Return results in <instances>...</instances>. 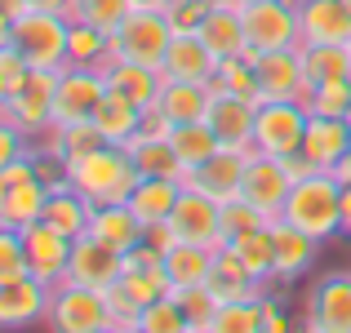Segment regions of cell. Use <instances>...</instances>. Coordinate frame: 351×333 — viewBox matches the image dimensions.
Segmentation results:
<instances>
[{
    "label": "cell",
    "mask_w": 351,
    "mask_h": 333,
    "mask_svg": "<svg viewBox=\"0 0 351 333\" xmlns=\"http://www.w3.org/2000/svg\"><path fill=\"white\" fill-rule=\"evenodd\" d=\"M169 0H134V9H165Z\"/></svg>",
    "instance_id": "57"
},
{
    "label": "cell",
    "mask_w": 351,
    "mask_h": 333,
    "mask_svg": "<svg viewBox=\"0 0 351 333\" xmlns=\"http://www.w3.org/2000/svg\"><path fill=\"white\" fill-rule=\"evenodd\" d=\"M173 45V27L165 9H129V18L112 32V49L125 62H143V67H165V53Z\"/></svg>",
    "instance_id": "4"
},
{
    "label": "cell",
    "mask_w": 351,
    "mask_h": 333,
    "mask_svg": "<svg viewBox=\"0 0 351 333\" xmlns=\"http://www.w3.org/2000/svg\"><path fill=\"white\" fill-rule=\"evenodd\" d=\"M334 173H338V182H343V187H347V182H351V151H347L343 160L334 164Z\"/></svg>",
    "instance_id": "56"
},
{
    "label": "cell",
    "mask_w": 351,
    "mask_h": 333,
    "mask_svg": "<svg viewBox=\"0 0 351 333\" xmlns=\"http://www.w3.org/2000/svg\"><path fill=\"white\" fill-rule=\"evenodd\" d=\"M347 120H351V111H347Z\"/></svg>",
    "instance_id": "59"
},
{
    "label": "cell",
    "mask_w": 351,
    "mask_h": 333,
    "mask_svg": "<svg viewBox=\"0 0 351 333\" xmlns=\"http://www.w3.org/2000/svg\"><path fill=\"white\" fill-rule=\"evenodd\" d=\"M53 94H58V71L36 67L32 76H27V85L18 89L14 98L0 103V116L14 120L27 138H40V134L53 129Z\"/></svg>",
    "instance_id": "8"
},
{
    "label": "cell",
    "mask_w": 351,
    "mask_h": 333,
    "mask_svg": "<svg viewBox=\"0 0 351 333\" xmlns=\"http://www.w3.org/2000/svg\"><path fill=\"white\" fill-rule=\"evenodd\" d=\"M240 5H249V0H240Z\"/></svg>",
    "instance_id": "58"
},
{
    "label": "cell",
    "mask_w": 351,
    "mask_h": 333,
    "mask_svg": "<svg viewBox=\"0 0 351 333\" xmlns=\"http://www.w3.org/2000/svg\"><path fill=\"white\" fill-rule=\"evenodd\" d=\"M343 236H351V182L343 187Z\"/></svg>",
    "instance_id": "55"
},
{
    "label": "cell",
    "mask_w": 351,
    "mask_h": 333,
    "mask_svg": "<svg viewBox=\"0 0 351 333\" xmlns=\"http://www.w3.org/2000/svg\"><path fill=\"white\" fill-rule=\"evenodd\" d=\"M129 156H134L143 178H173L187 182V164L178 160V151L169 147V138H129Z\"/></svg>",
    "instance_id": "31"
},
{
    "label": "cell",
    "mask_w": 351,
    "mask_h": 333,
    "mask_svg": "<svg viewBox=\"0 0 351 333\" xmlns=\"http://www.w3.org/2000/svg\"><path fill=\"white\" fill-rule=\"evenodd\" d=\"M45 205H49V187L40 178L18 182V187H0V227L27 231L32 222L45 218Z\"/></svg>",
    "instance_id": "28"
},
{
    "label": "cell",
    "mask_w": 351,
    "mask_h": 333,
    "mask_svg": "<svg viewBox=\"0 0 351 333\" xmlns=\"http://www.w3.org/2000/svg\"><path fill=\"white\" fill-rule=\"evenodd\" d=\"M125 275V254L112 245H103L98 236H76L71 240V262H67V280L71 284H89V289H112Z\"/></svg>",
    "instance_id": "13"
},
{
    "label": "cell",
    "mask_w": 351,
    "mask_h": 333,
    "mask_svg": "<svg viewBox=\"0 0 351 333\" xmlns=\"http://www.w3.org/2000/svg\"><path fill=\"white\" fill-rule=\"evenodd\" d=\"M107 98V76L89 67H62L58 71V94H53V125H76L94 120L98 103Z\"/></svg>",
    "instance_id": "12"
},
{
    "label": "cell",
    "mask_w": 351,
    "mask_h": 333,
    "mask_svg": "<svg viewBox=\"0 0 351 333\" xmlns=\"http://www.w3.org/2000/svg\"><path fill=\"white\" fill-rule=\"evenodd\" d=\"M302 329L311 333H351V271H329L311 280Z\"/></svg>",
    "instance_id": "10"
},
{
    "label": "cell",
    "mask_w": 351,
    "mask_h": 333,
    "mask_svg": "<svg viewBox=\"0 0 351 333\" xmlns=\"http://www.w3.org/2000/svg\"><path fill=\"white\" fill-rule=\"evenodd\" d=\"M169 134H173V120L165 116L160 107H147L143 111V125H138L134 138H169Z\"/></svg>",
    "instance_id": "51"
},
{
    "label": "cell",
    "mask_w": 351,
    "mask_h": 333,
    "mask_svg": "<svg viewBox=\"0 0 351 333\" xmlns=\"http://www.w3.org/2000/svg\"><path fill=\"white\" fill-rule=\"evenodd\" d=\"M45 325L53 333H112V311H107L103 289H89V284H53V298H49V316Z\"/></svg>",
    "instance_id": "5"
},
{
    "label": "cell",
    "mask_w": 351,
    "mask_h": 333,
    "mask_svg": "<svg viewBox=\"0 0 351 333\" xmlns=\"http://www.w3.org/2000/svg\"><path fill=\"white\" fill-rule=\"evenodd\" d=\"M307 111L311 116H347L351 111V80H334L307 94Z\"/></svg>",
    "instance_id": "47"
},
{
    "label": "cell",
    "mask_w": 351,
    "mask_h": 333,
    "mask_svg": "<svg viewBox=\"0 0 351 333\" xmlns=\"http://www.w3.org/2000/svg\"><path fill=\"white\" fill-rule=\"evenodd\" d=\"M169 227L178 240H196V245H209V249H223L227 245V231H223V205L214 196H205L200 187L182 182L178 191V205L169 214Z\"/></svg>",
    "instance_id": "9"
},
{
    "label": "cell",
    "mask_w": 351,
    "mask_h": 333,
    "mask_svg": "<svg viewBox=\"0 0 351 333\" xmlns=\"http://www.w3.org/2000/svg\"><path fill=\"white\" fill-rule=\"evenodd\" d=\"M209 85L223 89V94H240V98H249V103H263L258 62L245 58V53H236V58H218V71H214V80H209Z\"/></svg>",
    "instance_id": "39"
},
{
    "label": "cell",
    "mask_w": 351,
    "mask_h": 333,
    "mask_svg": "<svg viewBox=\"0 0 351 333\" xmlns=\"http://www.w3.org/2000/svg\"><path fill=\"white\" fill-rule=\"evenodd\" d=\"M227 249L258 275L263 284H276V222H263V227L245 231V236H232Z\"/></svg>",
    "instance_id": "30"
},
{
    "label": "cell",
    "mask_w": 351,
    "mask_h": 333,
    "mask_svg": "<svg viewBox=\"0 0 351 333\" xmlns=\"http://www.w3.org/2000/svg\"><path fill=\"white\" fill-rule=\"evenodd\" d=\"M178 191H182V182H173V178H143L134 187V196H129V209L152 231V227H160V222H169L173 205H178Z\"/></svg>",
    "instance_id": "33"
},
{
    "label": "cell",
    "mask_w": 351,
    "mask_h": 333,
    "mask_svg": "<svg viewBox=\"0 0 351 333\" xmlns=\"http://www.w3.org/2000/svg\"><path fill=\"white\" fill-rule=\"evenodd\" d=\"M209 289L218 293V302H254V298H267L271 284H263L245 262L232 254V249H218L214 258V271H209Z\"/></svg>",
    "instance_id": "22"
},
{
    "label": "cell",
    "mask_w": 351,
    "mask_h": 333,
    "mask_svg": "<svg viewBox=\"0 0 351 333\" xmlns=\"http://www.w3.org/2000/svg\"><path fill=\"white\" fill-rule=\"evenodd\" d=\"M311 111L307 103H289V98H263L254 116V147L267 156H293L302 151V134H307Z\"/></svg>",
    "instance_id": "6"
},
{
    "label": "cell",
    "mask_w": 351,
    "mask_h": 333,
    "mask_svg": "<svg viewBox=\"0 0 351 333\" xmlns=\"http://www.w3.org/2000/svg\"><path fill=\"white\" fill-rule=\"evenodd\" d=\"M209 98H214V89H209L205 80H165L156 107H160L173 125H187V120H205Z\"/></svg>",
    "instance_id": "32"
},
{
    "label": "cell",
    "mask_w": 351,
    "mask_h": 333,
    "mask_svg": "<svg viewBox=\"0 0 351 333\" xmlns=\"http://www.w3.org/2000/svg\"><path fill=\"white\" fill-rule=\"evenodd\" d=\"M129 9H134V0H71V18L94 23V27H103V32H116L129 18Z\"/></svg>",
    "instance_id": "42"
},
{
    "label": "cell",
    "mask_w": 351,
    "mask_h": 333,
    "mask_svg": "<svg viewBox=\"0 0 351 333\" xmlns=\"http://www.w3.org/2000/svg\"><path fill=\"white\" fill-rule=\"evenodd\" d=\"M214 71H218V53L200 36H173L169 53H165V67H160L165 80H205L209 85Z\"/></svg>",
    "instance_id": "23"
},
{
    "label": "cell",
    "mask_w": 351,
    "mask_h": 333,
    "mask_svg": "<svg viewBox=\"0 0 351 333\" xmlns=\"http://www.w3.org/2000/svg\"><path fill=\"white\" fill-rule=\"evenodd\" d=\"M258 85L263 98H289V103H307V67H302V45L293 49H267L258 58Z\"/></svg>",
    "instance_id": "17"
},
{
    "label": "cell",
    "mask_w": 351,
    "mask_h": 333,
    "mask_svg": "<svg viewBox=\"0 0 351 333\" xmlns=\"http://www.w3.org/2000/svg\"><path fill=\"white\" fill-rule=\"evenodd\" d=\"M89 236H98L103 245H112V249H120V254H129L134 245H143V240H147V227H143V218H138L129 205H94Z\"/></svg>",
    "instance_id": "25"
},
{
    "label": "cell",
    "mask_w": 351,
    "mask_h": 333,
    "mask_svg": "<svg viewBox=\"0 0 351 333\" xmlns=\"http://www.w3.org/2000/svg\"><path fill=\"white\" fill-rule=\"evenodd\" d=\"M289 191H293V178H289V169H285L280 156H267V151H254V156H249L245 187H240V196H245L249 205L263 209L271 222H280Z\"/></svg>",
    "instance_id": "11"
},
{
    "label": "cell",
    "mask_w": 351,
    "mask_h": 333,
    "mask_svg": "<svg viewBox=\"0 0 351 333\" xmlns=\"http://www.w3.org/2000/svg\"><path fill=\"white\" fill-rule=\"evenodd\" d=\"M214 5L218 0H169V5H165V18H169L173 36H200V27L214 14Z\"/></svg>",
    "instance_id": "43"
},
{
    "label": "cell",
    "mask_w": 351,
    "mask_h": 333,
    "mask_svg": "<svg viewBox=\"0 0 351 333\" xmlns=\"http://www.w3.org/2000/svg\"><path fill=\"white\" fill-rule=\"evenodd\" d=\"M138 333H191V329H187V316H182L178 298L165 293V298H156V302L143 307V316H138Z\"/></svg>",
    "instance_id": "41"
},
{
    "label": "cell",
    "mask_w": 351,
    "mask_h": 333,
    "mask_svg": "<svg viewBox=\"0 0 351 333\" xmlns=\"http://www.w3.org/2000/svg\"><path fill=\"white\" fill-rule=\"evenodd\" d=\"M254 116H258V103H249V98H240V94H223V89H214L209 111H205L209 129L218 134L223 147H254Z\"/></svg>",
    "instance_id": "18"
},
{
    "label": "cell",
    "mask_w": 351,
    "mask_h": 333,
    "mask_svg": "<svg viewBox=\"0 0 351 333\" xmlns=\"http://www.w3.org/2000/svg\"><path fill=\"white\" fill-rule=\"evenodd\" d=\"M302 151L311 156L316 169H334L351 151V120L347 116H311L302 134Z\"/></svg>",
    "instance_id": "20"
},
{
    "label": "cell",
    "mask_w": 351,
    "mask_h": 333,
    "mask_svg": "<svg viewBox=\"0 0 351 333\" xmlns=\"http://www.w3.org/2000/svg\"><path fill=\"white\" fill-rule=\"evenodd\" d=\"M218 249L196 245V240H178L173 249H165V271H169L173 289H191V284H209Z\"/></svg>",
    "instance_id": "26"
},
{
    "label": "cell",
    "mask_w": 351,
    "mask_h": 333,
    "mask_svg": "<svg viewBox=\"0 0 351 333\" xmlns=\"http://www.w3.org/2000/svg\"><path fill=\"white\" fill-rule=\"evenodd\" d=\"M45 222H49V227H58L62 236L76 240V236H85L89 222H94V200H89L85 191H76V187H58V191H49Z\"/></svg>",
    "instance_id": "34"
},
{
    "label": "cell",
    "mask_w": 351,
    "mask_h": 333,
    "mask_svg": "<svg viewBox=\"0 0 351 333\" xmlns=\"http://www.w3.org/2000/svg\"><path fill=\"white\" fill-rule=\"evenodd\" d=\"M302 45H351L347 0H298Z\"/></svg>",
    "instance_id": "19"
},
{
    "label": "cell",
    "mask_w": 351,
    "mask_h": 333,
    "mask_svg": "<svg viewBox=\"0 0 351 333\" xmlns=\"http://www.w3.org/2000/svg\"><path fill=\"white\" fill-rule=\"evenodd\" d=\"M107 76V89H116V94L134 98L138 107H156L160 103V89H165V76L156 67H143V62H125L116 58L112 67L103 71Z\"/></svg>",
    "instance_id": "29"
},
{
    "label": "cell",
    "mask_w": 351,
    "mask_h": 333,
    "mask_svg": "<svg viewBox=\"0 0 351 333\" xmlns=\"http://www.w3.org/2000/svg\"><path fill=\"white\" fill-rule=\"evenodd\" d=\"M53 284L36 280L32 271L18 280H0V329H32L49 316Z\"/></svg>",
    "instance_id": "14"
},
{
    "label": "cell",
    "mask_w": 351,
    "mask_h": 333,
    "mask_svg": "<svg viewBox=\"0 0 351 333\" xmlns=\"http://www.w3.org/2000/svg\"><path fill=\"white\" fill-rule=\"evenodd\" d=\"M169 147L178 151V160L187 164V173H191V169H200L223 143H218V134L209 129V120H187V125H173Z\"/></svg>",
    "instance_id": "38"
},
{
    "label": "cell",
    "mask_w": 351,
    "mask_h": 333,
    "mask_svg": "<svg viewBox=\"0 0 351 333\" xmlns=\"http://www.w3.org/2000/svg\"><path fill=\"white\" fill-rule=\"evenodd\" d=\"M27 240V271L36 275V280L45 284H62L67 280V262H71V236H62L58 227H49V222H32V227L23 231Z\"/></svg>",
    "instance_id": "16"
},
{
    "label": "cell",
    "mask_w": 351,
    "mask_h": 333,
    "mask_svg": "<svg viewBox=\"0 0 351 333\" xmlns=\"http://www.w3.org/2000/svg\"><path fill=\"white\" fill-rule=\"evenodd\" d=\"M27 9H32L27 0H0V23H18Z\"/></svg>",
    "instance_id": "53"
},
{
    "label": "cell",
    "mask_w": 351,
    "mask_h": 333,
    "mask_svg": "<svg viewBox=\"0 0 351 333\" xmlns=\"http://www.w3.org/2000/svg\"><path fill=\"white\" fill-rule=\"evenodd\" d=\"M173 298H178V307H182V316H187V329H191V333H214V325H218V311H223V302H218V293L209 289V284L173 289Z\"/></svg>",
    "instance_id": "40"
},
{
    "label": "cell",
    "mask_w": 351,
    "mask_h": 333,
    "mask_svg": "<svg viewBox=\"0 0 351 333\" xmlns=\"http://www.w3.org/2000/svg\"><path fill=\"white\" fill-rule=\"evenodd\" d=\"M32 9H49V14H71V0H27Z\"/></svg>",
    "instance_id": "54"
},
{
    "label": "cell",
    "mask_w": 351,
    "mask_h": 333,
    "mask_svg": "<svg viewBox=\"0 0 351 333\" xmlns=\"http://www.w3.org/2000/svg\"><path fill=\"white\" fill-rule=\"evenodd\" d=\"M285 222L302 227L307 236L329 240L334 231H343V182L334 169H316L307 178L293 182L289 200H285Z\"/></svg>",
    "instance_id": "2"
},
{
    "label": "cell",
    "mask_w": 351,
    "mask_h": 333,
    "mask_svg": "<svg viewBox=\"0 0 351 333\" xmlns=\"http://www.w3.org/2000/svg\"><path fill=\"white\" fill-rule=\"evenodd\" d=\"M249 156H254V147H218L200 169L187 173V182H191V187H200L205 196H214L218 205H223V200H236L240 187H245Z\"/></svg>",
    "instance_id": "15"
},
{
    "label": "cell",
    "mask_w": 351,
    "mask_h": 333,
    "mask_svg": "<svg viewBox=\"0 0 351 333\" xmlns=\"http://www.w3.org/2000/svg\"><path fill=\"white\" fill-rule=\"evenodd\" d=\"M143 111H147V107H138L134 98L107 89V98H103V103H98V111H94V125L103 129L107 143H120V147H125L129 138L138 134V125H143Z\"/></svg>",
    "instance_id": "35"
},
{
    "label": "cell",
    "mask_w": 351,
    "mask_h": 333,
    "mask_svg": "<svg viewBox=\"0 0 351 333\" xmlns=\"http://www.w3.org/2000/svg\"><path fill=\"white\" fill-rule=\"evenodd\" d=\"M289 329V311L280 307V298H263V333H285Z\"/></svg>",
    "instance_id": "52"
},
{
    "label": "cell",
    "mask_w": 351,
    "mask_h": 333,
    "mask_svg": "<svg viewBox=\"0 0 351 333\" xmlns=\"http://www.w3.org/2000/svg\"><path fill=\"white\" fill-rule=\"evenodd\" d=\"M116 62L112 49V32L94 23H80L71 18V36H67V67H89V71H107Z\"/></svg>",
    "instance_id": "27"
},
{
    "label": "cell",
    "mask_w": 351,
    "mask_h": 333,
    "mask_svg": "<svg viewBox=\"0 0 351 333\" xmlns=\"http://www.w3.org/2000/svg\"><path fill=\"white\" fill-rule=\"evenodd\" d=\"M67 36L71 14H49V9H27L18 23H0V45H18L27 62L45 71L67 67Z\"/></svg>",
    "instance_id": "3"
},
{
    "label": "cell",
    "mask_w": 351,
    "mask_h": 333,
    "mask_svg": "<svg viewBox=\"0 0 351 333\" xmlns=\"http://www.w3.org/2000/svg\"><path fill=\"white\" fill-rule=\"evenodd\" d=\"M200 40H205L218 58L245 53V45H249V36H245V5H240V0H218L214 14L205 18V27H200Z\"/></svg>",
    "instance_id": "24"
},
{
    "label": "cell",
    "mask_w": 351,
    "mask_h": 333,
    "mask_svg": "<svg viewBox=\"0 0 351 333\" xmlns=\"http://www.w3.org/2000/svg\"><path fill=\"white\" fill-rule=\"evenodd\" d=\"M107 298V311H112V325L120 333H138V316H143V302H138V293L129 289L125 280H116L112 289H103Z\"/></svg>",
    "instance_id": "45"
},
{
    "label": "cell",
    "mask_w": 351,
    "mask_h": 333,
    "mask_svg": "<svg viewBox=\"0 0 351 333\" xmlns=\"http://www.w3.org/2000/svg\"><path fill=\"white\" fill-rule=\"evenodd\" d=\"M214 333H263V298H254V302H223Z\"/></svg>",
    "instance_id": "44"
},
{
    "label": "cell",
    "mask_w": 351,
    "mask_h": 333,
    "mask_svg": "<svg viewBox=\"0 0 351 333\" xmlns=\"http://www.w3.org/2000/svg\"><path fill=\"white\" fill-rule=\"evenodd\" d=\"M27 275V240L18 227H0V280Z\"/></svg>",
    "instance_id": "48"
},
{
    "label": "cell",
    "mask_w": 351,
    "mask_h": 333,
    "mask_svg": "<svg viewBox=\"0 0 351 333\" xmlns=\"http://www.w3.org/2000/svg\"><path fill=\"white\" fill-rule=\"evenodd\" d=\"M32 62H27V53L18 49V45H0V103L5 98H14L18 89L27 85V76H32Z\"/></svg>",
    "instance_id": "46"
},
{
    "label": "cell",
    "mask_w": 351,
    "mask_h": 333,
    "mask_svg": "<svg viewBox=\"0 0 351 333\" xmlns=\"http://www.w3.org/2000/svg\"><path fill=\"white\" fill-rule=\"evenodd\" d=\"M71 182H76V191H85L94 205H129L134 187L143 182V173H138L129 147L103 143L98 151L80 156V160L71 164Z\"/></svg>",
    "instance_id": "1"
},
{
    "label": "cell",
    "mask_w": 351,
    "mask_h": 333,
    "mask_svg": "<svg viewBox=\"0 0 351 333\" xmlns=\"http://www.w3.org/2000/svg\"><path fill=\"white\" fill-rule=\"evenodd\" d=\"M245 49H293L302 45V18L298 0H249L245 5Z\"/></svg>",
    "instance_id": "7"
},
{
    "label": "cell",
    "mask_w": 351,
    "mask_h": 333,
    "mask_svg": "<svg viewBox=\"0 0 351 333\" xmlns=\"http://www.w3.org/2000/svg\"><path fill=\"white\" fill-rule=\"evenodd\" d=\"M320 254V240L307 236L302 227H293V222H276V284H289L298 280V275L311 271V262H316Z\"/></svg>",
    "instance_id": "21"
},
{
    "label": "cell",
    "mask_w": 351,
    "mask_h": 333,
    "mask_svg": "<svg viewBox=\"0 0 351 333\" xmlns=\"http://www.w3.org/2000/svg\"><path fill=\"white\" fill-rule=\"evenodd\" d=\"M32 178H40L32 151L18 156V160H5V164H0V187H18V182H32Z\"/></svg>",
    "instance_id": "50"
},
{
    "label": "cell",
    "mask_w": 351,
    "mask_h": 333,
    "mask_svg": "<svg viewBox=\"0 0 351 333\" xmlns=\"http://www.w3.org/2000/svg\"><path fill=\"white\" fill-rule=\"evenodd\" d=\"M302 67L311 89L351 80V45H302Z\"/></svg>",
    "instance_id": "36"
},
{
    "label": "cell",
    "mask_w": 351,
    "mask_h": 333,
    "mask_svg": "<svg viewBox=\"0 0 351 333\" xmlns=\"http://www.w3.org/2000/svg\"><path fill=\"white\" fill-rule=\"evenodd\" d=\"M263 222H271V218H267L263 209H254L245 196H236V200H223V231H227V240H232V236H245V231L263 227Z\"/></svg>",
    "instance_id": "49"
},
{
    "label": "cell",
    "mask_w": 351,
    "mask_h": 333,
    "mask_svg": "<svg viewBox=\"0 0 351 333\" xmlns=\"http://www.w3.org/2000/svg\"><path fill=\"white\" fill-rule=\"evenodd\" d=\"M107 138H103V129L94 125V120H76V125H53L49 134H45V147H49L53 156H62L67 164H76L80 156H89V151H98Z\"/></svg>",
    "instance_id": "37"
},
{
    "label": "cell",
    "mask_w": 351,
    "mask_h": 333,
    "mask_svg": "<svg viewBox=\"0 0 351 333\" xmlns=\"http://www.w3.org/2000/svg\"><path fill=\"white\" fill-rule=\"evenodd\" d=\"M347 9H351V0H347Z\"/></svg>",
    "instance_id": "60"
}]
</instances>
